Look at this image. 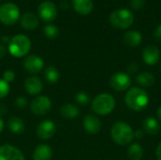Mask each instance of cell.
<instances>
[{"label":"cell","instance_id":"obj_1","mask_svg":"<svg viewBox=\"0 0 161 160\" xmlns=\"http://www.w3.org/2000/svg\"><path fill=\"white\" fill-rule=\"evenodd\" d=\"M125 100L129 108L135 111H141L148 106L149 96L144 90L138 87H133L126 92Z\"/></svg>","mask_w":161,"mask_h":160},{"label":"cell","instance_id":"obj_2","mask_svg":"<svg viewBox=\"0 0 161 160\" xmlns=\"http://www.w3.org/2000/svg\"><path fill=\"white\" fill-rule=\"evenodd\" d=\"M111 138L115 143L121 146L128 145L132 142L134 137V131L131 126L125 122H117L111 127Z\"/></svg>","mask_w":161,"mask_h":160},{"label":"cell","instance_id":"obj_3","mask_svg":"<svg viewBox=\"0 0 161 160\" xmlns=\"http://www.w3.org/2000/svg\"><path fill=\"white\" fill-rule=\"evenodd\" d=\"M31 49V41L23 34H18L12 37L8 42V50L12 57L23 58L28 54Z\"/></svg>","mask_w":161,"mask_h":160},{"label":"cell","instance_id":"obj_4","mask_svg":"<svg viewBox=\"0 0 161 160\" xmlns=\"http://www.w3.org/2000/svg\"><path fill=\"white\" fill-rule=\"evenodd\" d=\"M115 108V99L108 93H101L97 95L92 103V108L94 113L106 116L113 111Z\"/></svg>","mask_w":161,"mask_h":160},{"label":"cell","instance_id":"obj_5","mask_svg":"<svg viewBox=\"0 0 161 160\" xmlns=\"http://www.w3.org/2000/svg\"><path fill=\"white\" fill-rule=\"evenodd\" d=\"M109 23L115 28L126 29L133 25L134 15L127 8H118L110 13Z\"/></svg>","mask_w":161,"mask_h":160},{"label":"cell","instance_id":"obj_6","mask_svg":"<svg viewBox=\"0 0 161 160\" xmlns=\"http://www.w3.org/2000/svg\"><path fill=\"white\" fill-rule=\"evenodd\" d=\"M20 20V9L14 3L8 2L0 6V22L6 25H12Z\"/></svg>","mask_w":161,"mask_h":160},{"label":"cell","instance_id":"obj_7","mask_svg":"<svg viewBox=\"0 0 161 160\" xmlns=\"http://www.w3.org/2000/svg\"><path fill=\"white\" fill-rule=\"evenodd\" d=\"M51 100L45 95H41L33 99L30 105L31 111L36 116H43L47 114L51 109Z\"/></svg>","mask_w":161,"mask_h":160},{"label":"cell","instance_id":"obj_8","mask_svg":"<svg viewBox=\"0 0 161 160\" xmlns=\"http://www.w3.org/2000/svg\"><path fill=\"white\" fill-rule=\"evenodd\" d=\"M109 85L116 91H125L131 86V77L125 73H116L111 75Z\"/></svg>","mask_w":161,"mask_h":160},{"label":"cell","instance_id":"obj_9","mask_svg":"<svg viewBox=\"0 0 161 160\" xmlns=\"http://www.w3.org/2000/svg\"><path fill=\"white\" fill-rule=\"evenodd\" d=\"M38 13L44 22H51L56 19L58 15V8L51 1H43L38 7Z\"/></svg>","mask_w":161,"mask_h":160},{"label":"cell","instance_id":"obj_10","mask_svg":"<svg viewBox=\"0 0 161 160\" xmlns=\"http://www.w3.org/2000/svg\"><path fill=\"white\" fill-rule=\"evenodd\" d=\"M23 65L26 72L30 74H37L43 69L44 62L41 57L37 55H29L24 59Z\"/></svg>","mask_w":161,"mask_h":160},{"label":"cell","instance_id":"obj_11","mask_svg":"<svg viewBox=\"0 0 161 160\" xmlns=\"http://www.w3.org/2000/svg\"><path fill=\"white\" fill-rule=\"evenodd\" d=\"M0 160H25L24 154L15 146L3 144L0 146Z\"/></svg>","mask_w":161,"mask_h":160},{"label":"cell","instance_id":"obj_12","mask_svg":"<svg viewBox=\"0 0 161 160\" xmlns=\"http://www.w3.org/2000/svg\"><path fill=\"white\" fill-rule=\"evenodd\" d=\"M56 133V124L51 120H44L37 126L36 134L41 140H49Z\"/></svg>","mask_w":161,"mask_h":160},{"label":"cell","instance_id":"obj_13","mask_svg":"<svg viewBox=\"0 0 161 160\" xmlns=\"http://www.w3.org/2000/svg\"><path fill=\"white\" fill-rule=\"evenodd\" d=\"M142 58L147 65H155L159 61L160 51L155 45H148L142 52Z\"/></svg>","mask_w":161,"mask_h":160},{"label":"cell","instance_id":"obj_14","mask_svg":"<svg viewBox=\"0 0 161 160\" xmlns=\"http://www.w3.org/2000/svg\"><path fill=\"white\" fill-rule=\"evenodd\" d=\"M43 84L38 76H29L25 81V90L30 95H37L42 92Z\"/></svg>","mask_w":161,"mask_h":160},{"label":"cell","instance_id":"obj_15","mask_svg":"<svg viewBox=\"0 0 161 160\" xmlns=\"http://www.w3.org/2000/svg\"><path fill=\"white\" fill-rule=\"evenodd\" d=\"M83 126H84V129L88 133L96 134L101 130L102 124H101L100 120L97 117L90 114V115L85 116L84 121H83Z\"/></svg>","mask_w":161,"mask_h":160},{"label":"cell","instance_id":"obj_16","mask_svg":"<svg viewBox=\"0 0 161 160\" xmlns=\"http://www.w3.org/2000/svg\"><path fill=\"white\" fill-rule=\"evenodd\" d=\"M72 6L80 15H88L93 9L92 0H72Z\"/></svg>","mask_w":161,"mask_h":160},{"label":"cell","instance_id":"obj_17","mask_svg":"<svg viewBox=\"0 0 161 160\" xmlns=\"http://www.w3.org/2000/svg\"><path fill=\"white\" fill-rule=\"evenodd\" d=\"M20 24L25 30H34L39 25V19L36 14L26 12L20 18Z\"/></svg>","mask_w":161,"mask_h":160},{"label":"cell","instance_id":"obj_18","mask_svg":"<svg viewBox=\"0 0 161 160\" xmlns=\"http://www.w3.org/2000/svg\"><path fill=\"white\" fill-rule=\"evenodd\" d=\"M52 157V148L47 144L38 145L33 152V160H51Z\"/></svg>","mask_w":161,"mask_h":160},{"label":"cell","instance_id":"obj_19","mask_svg":"<svg viewBox=\"0 0 161 160\" xmlns=\"http://www.w3.org/2000/svg\"><path fill=\"white\" fill-rule=\"evenodd\" d=\"M142 41V35L138 30H129L124 35V42L129 47H137Z\"/></svg>","mask_w":161,"mask_h":160},{"label":"cell","instance_id":"obj_20","mask_svg":"<svg viewBox=\"0 0 161 160\" xmlns=\"http://www.w3.org/2000/svg\"><path fill=\"white\" fill-rule=\"evenodd\" d=\"M8 129L10 130V132H12L14 134H22L25 128L24 121L21 118L15 117V116H12L8 119Z\"/></svg>","mask_w":161,"mask_h":160},{"label":"cell","instance_id":"obj_21","mask_svg":"<svg viewBox=\"0 0 161 160\" xmlns=\"http://www.w3.org/2000/svg\"><path fill=\"white\" fill-rule=\"evenodd\" d=\"M59 111H60V115L65 119H75L80 113L79 108L76 106L73 105V104H65V105H63L60 108Z\"/></svg>","mask_w":161,"mask_h":160},{"label":"cell","instance_id":"obj_22","mask_svg":"<svg viewBox=\"0 0 161 160\" xmlns=\"http://www.w3.org/2000/svg\"><path fill=\"white\" fill-rule=\"evenodd\" d=\"M143 128L145 132L150 135H157L160 130V124L157 119L153 117H148L143 122Z\"/></svg>","mask_w":161,"mask_h":160},{"label":"cell","instance_id":"obj_23","mask_svg":"<svg viewBox=\"0 0 161 160\" xmlns=\"http://www.w3.org/2000/svg\"><path fill=\"white\" fill-rule=\"evenodd\" d=\"M156 81V77L153 74L149 73V72H143L141 73L137 77H136V82L144 88L147 87H151L155 84Z\"/></svg>","mask_w":161,"mask_h":160},{"label":"cell","instance_id":"obj_24","mask_svg":"<svg viewBox=\"0 0 161 160\" xmlns=\"http://www.w3.org/2000/svg\"><path fill=\"white\" fill-rule=\"evenodd\" d=\"M127 155L130 160H141L143 157L142 147L139 143H133L129 146Z\"/></svg>","mask_w":161,"mask_h":160},{"label":"cell","instance_id":"obj_25","mask_svg":"<svg viewBox=\"0 0 161 160\" xmlns=\"http://www.w3.org/2000/svg\"><path fill=\"white\" fill-rule=\"evenodd\" d=\"M43 75H44V78L46 79V81L51 84L57 83L59 79V72L54 66L47 67L43 73Z\"/></svg>","mask_w":161,"mask_h":160},{"label":"cell","instance_id":"obj_26","mask_svg":"<svg viewBox=\"0 0 161 160\" xmlns=\"http://www.w3.org/2000/svg\"><path fill=\"white\" fill-rule=\"evenodd\" d=\"M43 34L48 39H56L59 34V29L56 25L48 24L43 27Z\"/></svg>","mask_w":161,"mask_h":160},{"label":"cell","instance_id":"obj_27","mask_svg":"<svg viewBox=\"0 0 161 160\" xmlns=\"http://www.w3.org/2000/svg\"><path fill=\"white\" fill-rule=\"evenodd\" d=\"M75 100L79 105H87L90 102V96L85 91H80L75 95Z\"/></svg>","mask_w":161,"mask_h":160},{"label":"cell","instance_id":"obj_28","mask_svg":"<svg viewBox=\"0 0 161 160\" xmlns=\"http://www.w3.org/2000/svg\"><path fill=\"white\" fill-rule=\"evenodd\" d=\"M9 92V84L4 79H0V99L6 97Z\"/></svg>","mask_w":161,"mask_h":160},{"label":"cell","instance_id":"obj_29","mask_svg":"<svg viewBox=\"0 0 161 160\" xmlns=\"http://www.w3.org/2000/svg\"><path fill=\"white\" fill-rule=\"evenodd\" d=\"M14 78H15V74H14L13 71H11V70H6L4 72V74H3V79L6 82H8V84L10 82H12L14 80Z\"/></svg>","mask_w":161,"mask_h":160},{"label":"cell","instance_id":"obj_30","mask_svg":"<svg viewBox=\"0 0 161 160\" xmlns=\"http://www.w3.org/2000/svg\"><path fill=\"white\" fill-rule=\"evenodd\" d=\"M145 4V0H130V6L132 7V8L138 10L143 8Z\"/></svg>","mask_w":161,"mask_h":160},{"label":"cell","instance_id":"obj_31","mask_svg":"<svg viewBox=\"0 0 161 160\" xmlns=\"http://www.w3.org/2000/svg\"><path fill=\"white\" fill-rule=\"evenodd\" d=\"M15 104H16V106H17L18 108H25L26 105H27V100H26V98L20 96V97H18V98L15 100Z\"/></svg>","mask_w":161,"mask_h":160},{"label":"cell","instance_id":"obj_32","mask_svg":"<svg viewBox=\"0 0 161 160\" xmlns=\"http://www.w3.org/2000/svg\"><path fill=\"white\" fill-rule=\"evenodd\" d=\"M138 70H139V66H138V64L135 63V62L130 63L129 66H128V68H127V71H128V73H130V74H135Z\"/></svg>","mask_w":161,"mask_h":160},{"label":"cell","instance_id":"obj_33","mask_svg":"<svg viewBox=\"0 0 161 160\" xmlns=\"http://www.w3.org/2000/svg\"><path fill=\"white\" fill-rule=\"evenodd\" d=\"M154 36H155V38H156L158 41H161V24L157 27V29L155 30Z\"/></svg>","mask_w":161,"mask_h":160},{"label":"cell","instance_id":"obj_34","mask_svg":"<svg viewBox=\"0 0 161 160\" xmlns=\"http://www.w3.org/2000/svg\"><path fill=\"white\" fill-rule=\"evenodd\" d=\"M6 53H7V48H6V46L3 45V44H0V59H1L2 58L5 57Z\"/></svg>","mask_w":161,"mask_h":160},{"label":"cell","instance_id":"obj_35","mask_svg":"<svg viewBox=\"0 0 161 160\" xmlns=\"http://www.w3.org/2000/svg\"><path fill=\"white\" fill-rule=\"evenodd\" d=\"M144 136L143 131L142 130H137L136 132H134V137H136L137 139H142Z\"/></svg>","mask_w":161,"mask_h":160},{"label":"cell","instance_id":"obj_36","mask_svg":"<svg viewBox=\"0 0 161 160\" xmlns=\"http://www.w3.org/2000/svg\"><path fill=\"white\" fill-rule=\"evenodd\" d=\"M156 156H157V158H158V159L161 160V143H159L158 146L157 147Z\"/></svg>","mask_w":161,"mask_h":160},{"label":"cell","instance_id":"obj_37","mask_svg":"<svg viewBox=\"0 0 161 160\" xmlns=\"http://www.w3.org/2000/svg\"><path fill=\"white\" fill-rule=\"evenodd\" d=\"M59 6H60V8H63V9H66V8H69V4H68L66 1H62V2H60Z\"/></svg>","mask_w":161,"mask_h":160},{"label":"cell","instance_id":"obj_38","mask_svg":"<svg viewBox=\"0 0 161 160\" xmlns=\"http://www.w3.org/2000/svg\"><path fill=\"white\" fill-rule=\"evenodd\" d=\"M4 127H5V124H4L3 120L0 118V133L4 130Z\"/></svg>","mask_w":161,"mask_h":160},{"label":"cell","instance_id":"obj_39","mask_svg":"<svg viewBox=\"0 0 161 160\" xmlns=\"http://www.w3.org/2000/svg\"><path fill=\"white\" fill-rule=\"evenodd\" d=\"M2 41H3V42L6 43V42H9L10 40H8V38L7 36H3V37H2Z\"/></svg>","mask_w":161,"mask_h":160},{"label":"cell","instance_id":"obj_40","mask_svg":"<svg viewBox=\"0 0 161 160\" xmlns=\"http://www.w3.org/2000/svg\"><path fill=\"white\" fill-rule=\"evenodd\" d=\"M158 119L161 121V106L158 108Z\"/></svg>","mask_w":161,"mask_h":160},{"label":"cell","instance_id":"obj_41","mask_svg":"<svg viewBox=\"0 0 161 160\" xmlns=\"http://www.w3.org/2000/svg\"><path fill=\"white\" fill-rule=\"evenodd\" d=\"M160 71H161V66H160Z\"/></svg>","mask_w":161,"mask_h":160}]
</instances>
